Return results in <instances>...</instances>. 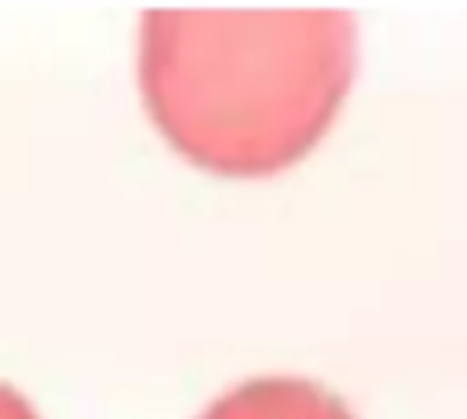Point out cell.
I'll list each match as a JSON object with an SVG mask.
<instances>
[{
  "mask_svg": "<svg viewBox=\"0 0 467 419\" xmlns=\"http://www.w3.org/2000/svg\"><path fill=\"white\" fill-rule=\"evenodd\" d=\"M343 7H146L135 77L146 117L193 168L266 179L306 160L358 77Z\"/></svg>",
  "mask_w": 467,
  "mask_h": 419,
  "instance_id": "1",
  "label": "cell"
},
{
  "mask_svg": "<svg viewBox=\"0 0 467 419\" xmlns=\"http://www.w3.org/2000/svg\"><path fill=\"white\" fill-rule=\"evenodd\" d=\"M201 419H354L325 386L299 375H263L226 390Z\"/></svg>",
  "mask_w": 467,
  "mask_h": 419,
  "instance_id": "2",
  "label": "cell"
},
{
  "mask_svg": "<svg viewBox=\"0 0 467 419\" xmlns=\"http://www.w3.org/2000/svg\"><path fill=\"white\" fill-rule=\"evenodd\" d=\"M0 419H40V415L33 412V404L18 390H11L7 383H0Z\"/></svg>",
  "mask_w": 467,
  "mask_h": 419,
  "instance_id": "3",
  "label": "cell"
}]
</instances>
